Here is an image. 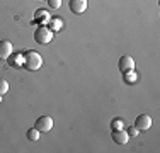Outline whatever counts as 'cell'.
I'll return each instance as SVG.
<instances>
[{
	"instance_id": "cell-1",
	"label": "cell",
	"mask_w": 160,
	"mask_h": 153,
	"mask_svg": "<svg viewBox=\"0 0 160 153\" xmlns=\"http://www.w3.org/2000/svg\"><path fill=\"white\" fill-rule=\"evenodd\" d=\"M22 65H24V68H28V70L36 72V70H39L41 65H43V58H41V55L38 51L28 49V51L22 55Z\"/></svg>"
},
{
	"instance_id": "cell-2",
	"label": "cell",
	"mask_w": 160,
	"mask_h": 153,
	"mask_svg": "<svg viewBox=\"0 0 160 153\" xmlns=\"http://www.w3.org/2000/svg\"><path fill=\"white\" fill-rule=\"evenodd\" d=\"M51 37H53V32L48 27H44V26H39L34 31V41L38 44H48L51 41Z\"/></svg>"
},
{
	"instance_id": "cell-3",
	"label": "cell",
	"mask_w": 160,
	"mask_h": 153,
	"mask_svg": "<svg viewBox=\"0 0 160 153\" xmlns=\"http://www.w3.org/2000/svg\"><path fill=\"white\" fill-rule=\"evenodd\" d=\"M34 128L39 133H49L53 129V119L49 116H41L36 119V122H34Z\"/></svg>"
},
{
	"instance_id": "cell-4",
	"label": "cell",
	"mask_w": 160,
	"mask_h": 153,
	"mask_svg": "<svg viewBox=\"0 0 160 153\" xmlns=\"http://www.w3.org/2000/svg\"><path fill=\"white\" fill-rule=\"evenodd\" d=\"M118 68H119L121 73H131L133 68H135V60H133L129 55H123V56L119 58Z\"/></svg>"
},
{
	"instance_id": "cell-5",
	"label": "cell",
	"mask_w": 160,
	"mask_h": 153,
	"mask_svg": "<svg viewBox=\"0 0 160 153\" xmlns=\"http://www.w3.org/2000/svg\"><path fill=\"white\" fill-rule=\"evenodd\" d=\"M135 126L138 131H147V129H150L152 126V117L148 116V114H140L138 117H136L135 121Z\"/></svg>"
},
{
	"instance_id": "cell-6",
	"label": "cell",
	"mask_w": 160,
	"mask_h": 153,
	"mask_svg": "<svg viewBox=\"0 0 160 153\" xmlns=\"http://www.w3.org/2000/svg\"><path fill=\"white\" fill-rule=\"evenodd\" d=\"M68 7H70L72 14L80 15L87 9V0H68Z\"/></svg>"
},
{
	"instance_id": "cell-7",
	"label": "cell",
	"mask_w": 160,
	"mask_h": 153,
	"mask_svg": "<svg viewBox=\"0 0 160 153\" xmlns=\"http://www.w3.org/2000/svg\"><path fill=\"white\" fill-rule=\"evenodd\" d=\"M14 51V46L10 41H0V58L2 60H9V56L12 55Z\"/></svg>"
},
{
	"instance_id": "cell-8",
	"label": "cell",
	"mask_w": 160,
	"mask_h": 153,
	"mask_svg": "<svg viewBox=\"0 0 160 153\" xmlns=\"http://www.w3.org/2000/svg\"><path fill=\"white\" fill-rule=\"evenodd\" d=\"M129 140L128 133L124 129H112V141L118 145H126Z\"/></svg>"
},
{
	"instance_id": "cell-9",
	"label": "cell",
	"mask_w": 160,
	"mask_h": 153,
	"mask_svg": "<svg viewBox=\"0 0 160 153\" xmlns=\"http://www.w3.org/2000/svg\"><path fill=\"white\" fill-rule=\"evenodd\" d=\"M26 136H28V140H29V141H38V140H39V136H41V133L38 131L36 128H32V129H28Z\"/></svg>"
},
{
	"instance_id": "cell-10",
	"label": "cell",
	"mask_w": 160,
	"mask_h": 153,
	"mask_svg": "<svg viewBox=\"0 0 160 153\" xmlns=\"http://www.w3.org/2000/svg\"><path fill=\"white\" fill-rule=\"evenodd\" d=\"M49 26H51V29L55 31V32H58V31L62 29L63 22L60 21V19H51V21H49Z\"/></svg>"
},
{
	"instance_id": "cell-11",
	"label": "cell",
	"mask_w": 160,
	"mask_h": 153,
	"mask_svg": "<svg viewBox=\"0 0 160 153\" xmlns=\"http://www.w3.org/2000/svg\"><path fill=\"white\" fill-rule=\"evenodd\" d=\"M7 92H9V82L0 78V95H5Z\"/></svg>"
},
{
	"instance_id": "cell-12",
	"label": "cell",
	"mask_w": 160,
	"mask_h": 153,
	"mask_svg": "<svg viewBox=\"0 0 160 153\" xmlns=\"http://www.w3.org/2000/svg\"><path fill=\"white\" fill-rule=\"evenodd\" d=\"M124 128V121L123 119H114L112 121V129H123Z\"/></svg>"
},
{
	"instance_id": "cell-13",
	"label": "cell",
	"mask_w": 160,
	"mask_h": 153,
	"mask_svg": "<svg viewBox=\"0 0 160 153\" xmlns=\"http://www.w3.org/2000/svg\"><path fill=\"white\" fill-rule=\"evenodd\" d=\"M126 133H128L129 138H136V136H138V129H136V126H131V128H128Z\"/></svg>"
},
{
	"instance_id": "cell-14",
	"label": "cell",
	"mask_w": 160,
	"mask_h": 153,
	"mask_svg": "<svg viewBox=\"0 0 160 153\" xmlns=\"http://www.w3.org/2000/svg\"><path fill=\"white\" fill-rule=\"evenodd\" d=\"M48 5L51 7V9H60V5H62V0H48Z\"/></svg>"
},
{
	"instance_id": "cell-15",
	"label": "cell",
	"mask_w": 160,
	"mask_h": 153,
	"mask_svg": "<svg viewBox=\"0 0 160 153\" xmlns=\"http://www.w3.org/2000/svg\"><path fill=\"white\" fill-rule=\"evenodd\" d=\"M0 102H2V95H0Z\"/></svg>"
},
{
	"instance_id": "cell-16",
	"label": "cell",
	"mask_w": 160,
	"mask_h": 153,
	"mask_svg": "<svg viewBox=\"0 0 160 153\" xmlns=\"http://www.w3.org/2000/svg\"><path fill=\"white\" fill-rule=\"evenodd\" d=\"M38 2H41V0H38Z\"/></svg>"
}]
</instances>
